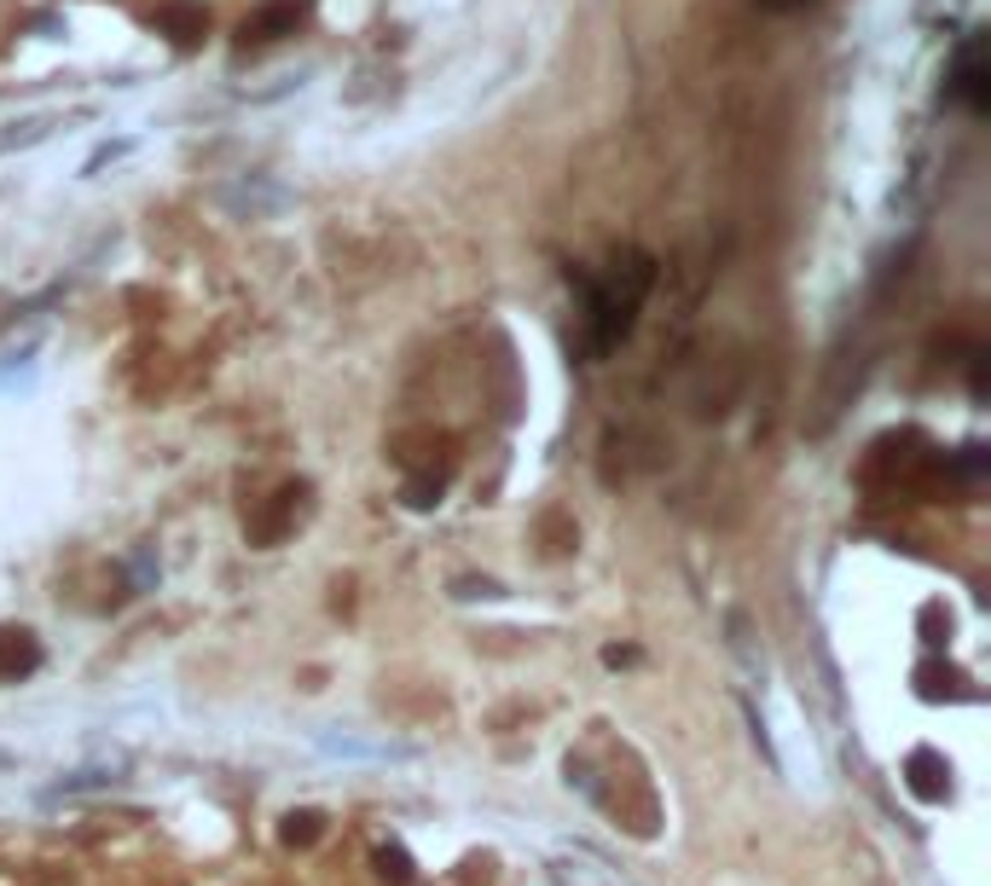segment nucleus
I'll list each match as a JSON object with an SVG mask.
<instances>
[{
    "label": "nucleus",
    "mask_w": 991,
    "mask_h": 886,
    "mask_svg": "<svg viewBox=\"0 0 991 886\" xmlns=\"http://www.w3.org/2000/svg\"><path fill=\"white\" fill-rule=\"evenodd\" d=\"M650 261L638 256L632 267H621L609 285H597L592 290V353H609L626 331H632V313H638V301H644V290H650Z\"/></svg>",
    "instance_id": "f257e3e1"
},
{
    "label": "nucleus",
    "mask_w": 991,
    "mask_h": 886,
    "mask_svg": "<svg viewBox=\"0 0 991 886\" xmlns=\"http://www.w3.org/2000/svg\"><path fill=\"white\" fill-rule=\"evenodd\" d=\"M951 93L962 99V105H969L974 116L991 105V87H985V47H980V35L962 47L957 53V70H951Z\"/></svg>",
    "instance_id": "f03ea898"
},
{
    "label": "nucleus",
    "mask_w": 991,
    "mask_h": 886,
    "mask_svg": "<svg viewBox=\"0 0 991 886\" xmlns=\"http://www.w3.org/2000/svg\"><path fill=\"white\" fill-rule=\"evenodd\" d=\"M157 30H163L168 41L192 47V41L203 35V7H192V0H168V7H157Z\"/></svg>",
    "instance_id": "7ed1b4c3"
},
{
    "label": "nucleus",
    "mask_w": 991,
    "mask_h": 886,
    "mask_svg": "<svg viewBox=\"0 0 991 886\" xmlns=\"http://www.w3.org/2000/svg\"><path fill=\"white\" fill-rule=\"evenodd\" d=\"M296 18H302V0H273L267 12H256V18L244 23V35H256V41H273V35L296 30Z\"/></svg>",
    "instance_id": "20e7f679"
},
{
    "label": "nucleus",
    "mask_w": 991,
    "mask_h": 886,
    "mask_svg": "<svg viewBox=\"0 0 991 886\" xmlns=\"http://www.w3.org/2000/svg\"><path fill=\"white\" fill-rule=\"evenodd\" d=\"M35 667V643L30 631H0V678H18Z\"/></svg>",
    "instance_id": "39448f33"
},
{
    "label": "nucleus",
    "mask_w": 991,
    "mask_h": 886,
    "mask_svg": "<svg viewBox=\"0 0 991 886\" xmlns=\"http://www.w3.org/2000/svg\"><path fill=\"white\" fill-rule=\"evenodd\" d=\"M384 869H389L395 880H406V875H412V869H406V857H400V852H384Z\"/></svg>",
    "instance_id": "423d86ee"
}]
</instances>
